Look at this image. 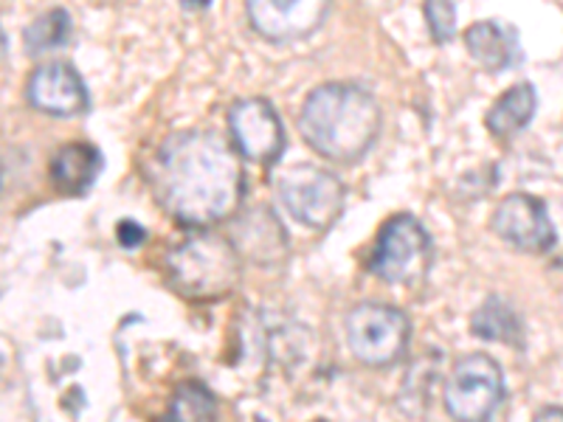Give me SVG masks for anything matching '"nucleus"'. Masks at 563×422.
Here are the masks:
<instances>
[{
	"mask_svg": "<svg viewBox=\"0 0 563 422\" xmlns=\"http://www.w3.org/2000/svg\"><path fill=\"white\" fill-rule=\"evenodd\" d=\"M150 184L158 203L178 223L206 229L231 218L243 198L238 149L211 130H184L164 141Z\"/></svg>",
	"mask_w": 563,
	"mask_h": 422,
	"instance_id": "nucleus-1",
	"label": "nucleus"
},
{
	"mask_svg": "<svg viewBox=\"0 0 563 422\" xmlns=\"http://www.w3.org/2000/svg\"><path fill=\"white\" fill-rule=\"evenodd\" d=\"M380 130L378 99L364 85L327 82L305 99L299 133L321 158L355 164L369 153Z\"/></svg>",
	"mask_w": 563,
	"mask_h": 422,
	"instance_id": "nucleus-2",
	"label": "nucleus"
},
{
	"mask_svg": "<svg viewBox=\"0 0 563 422\" xmlns=\"http://www.w3.org/2000/svg\"><path fill=\"white\" fill-rule=\"evenodd\" d=\"M167 274L186 299H223L240 279V254L229 240L200 231L169 251Z\"/></svg>",
	"mask_w": 563,
	"mask_h": 422,
	"instance_id": "nucleus-3",
	"label": "nucleus"
},
{
	"mask_svg": "<svg viewBox=\"0 0 563 422\" xmlns=\"http://www.w3.org/2000/svg\"><path fill=\"white\" fill-rule=\"evenodd\" d=\"M431 268V237L411 214L386 220L369 256V270L386 285L415 288Z\"/></svg>",
	"mask_w": 563,
	"mask_h": 422,
	"instance_id": "nucleus-4",
	"label": "nucleus"
},
{
	"mask_svg": "<svg viewBox=\"0 0 563 422\" xmlns=\"http://www.w3.org/2000/svg\"><path fill=\"white\" fill-rule=\"evenodd\" d=\"M411 324L391 304H358L346 315V344L361 364L372 369L397 364L409 349Z\"/></svg>",
	"mask_w": 563,
	"mask_h": 422,
	"instance_id": "nucleus-5",
	"label": "nucleus"
},
{
	"mask_svg": "<svg viewBox=\"0 0 563 422\" xmlns=\"http://www.w3.org/2000/svg\"><path fill=\"white\" fill-rule=\"evenodd\" d=\"M442 400H445V411L454 420H490L499 411V406L505 403V375H501V366L490 355H485V352L465 355L451 369L445 389H442Z\"/></svg>",
	"mask_w": 563,
	"mask_h": 422,
	"instance_id": "nucleus-6",
	"label": "nucleus"
},
{
	"mask_svg": "<svg viewBox=\"0 0 563 422\" xmlns=\"http://www.w3.org/2000/svg\"><path fill=\"white\" fill-rule=\"evenodd\" d=\"M282 209L308 229H327L344 211L346 189L333 173L319 167H290L276 180Z\"/></svg>",
	"mask_w": 563,
	"mask_h": 422,
	"instance_id": "nucleus-7",
	"label": "nucleus"
},
{
	"mask_svg": "<svg viewBox=\"0 0 563 422\" xmlns=\"http://www.w3.org/2000/svg\"><path fill=\"white\" fill-rule=\"evenodd\" d=\"M493 231L525 254H547L555 248L558 234L550 220V211L538 198L525 192H512L493 211Z\"/></svg>",
	"mask_w": 563,
	"mask_h": 422,
	"instance_id": "nucleus-8",
	"label": "nucleus"
},
{
	"mask_svg": "<svg viewBox=\"0 0 563 422\" xmlns=\"http://www.w3.org/2000/svg\"><path fill=\"white\" fill-rule=\"evenodd\" d=\"M229 127L240 155L254 164H274L285 147V130L268 99H240L229 110Z\"/></svg>",
	"mask_w": 563,
	"mask_h": 422,
	"instance_id": "nucleus-9",
	"label": "nucleus"
},
{
	"mask_svg": "<svg viewBox=\"0 0 563 422\" xmlns=\"http://www.w3.org/2000/svg\"><path fill=\"white\" fill-rule=\"evenodd\" d=\"M26 97L32 108L43 110L48 115H77L88 108V90H85L79 70L68 63H45L29 77Z\"/></svg>",
	"mask_w": 563,
	"mask_h": 422,
	"instance_id": "nucleus-10",
	"label": "nucleus"
},
{
	"mask_svg": "<svg viewBox=\"0 0 563 422\" xmlns=\"http://www.w3.org/2000/svg\"><path fill=\"white\" fill-rule=\"evenodd\" d=\"M465 48L476 59V65L485 70L516 68L521 63V45L516 29H505L493 20H479L465 29Z\"/></svg>",
	"mask_w": 563,
	"mask_h": 422,
	"instance_id": "nucleus-11",
	"label": "nucleus"
},
{
	"mask_svg": "<svg viewBox=\"0 0 563 422\" xmlns=\"http://www.w3.org/2000/svg\"><path fill=\"white\" fill-rule=\"evenodd\" d=\"M285 229L268 209L249 211L234 229V248L256 265H274L285 256Z\"/></svg>",
	"mask_w": 563,
	"mask_h": 422,
	"instance_id": "nucleus-12",
	"label": "nucleus"
},
{
	"mask_svg": "<svg viewBox=\"0 0 563 422\" xmlns=\"http://www.w3.org/2000/svg\"><path fill=\"white\" fill-rule=\"evenodd\" d=\"M102 173V155L90 144H65L52 160V180L63 195L79 198Z\"/></svg>",
	"mask_w": 563,
	"mask_h": 422,
	"instance_id": "nucleus-13",
	"label": "nucleus"
},
{
	"mask_svg": "<svg viewBox=\"0 0 563 422\" xmlns=\"http://www.w3.org/2000/svg\"><path fill=\"white\" fill-rule=\"evenodd\" d=\"M536 108V88H532L530 82H519L496 99V104H493L490 113H487L485 124L496 138H512V135H519L521 130L532 122Z\"/></svg>",
	"mask_w": 563,
	"mask_h": 422,
	"instance_id": "nucleus-14",
	"label": "nucleus"
},
{
	"mask_svg": "<svg viewBox=\"0 0 563 422\" xmlns=\"http://www.w3.org/2000/svg\"><path fill=\"white\" fill-rule=\"evenodd\" d=\"M471 330H474L476 338L499 341V344L516 346V349L525 346V324H521L519 313L499 296H490L476 310L474 319H471Z\"/></svg>",
	"mask_w": 563,
	"mask_h": 422,
	"instance_id": "nucleus-15",
	"label": "nucleus"
},
{
	"mask_svg": "<svg viewBox=\"0 0 563 422\" xmlns=\"http://www.w3.org/2000/svg\"><path fill=\"white\" fill-rule=\"evenodd\" d=\"M68 34H70L68 12H65V9H52V12L40 14L32 26L26 29L23 43H26L29 54H45L68 43Z\"/></svg>",
	"mask_w": 563,
	"mask_h": 422,
	"instance_id": "nucleus-16",
	"label": "nucleus"
},
{
	"mask_svg": "<svg viewBox=\"0 0 563 422\" xmlns=\"http://www.w3.org/2000/svg\"><path fill=\"white\" fill-rule=\"evenodd\" d=\"M299 3L301 0H249L251 23L256 32H263L271 40L279 37V26L282 37H288V14L285 12L299 9Z\"/></svg>",
	"mask_w": 563,
	"mask_h": 422,
	"instance_id": "nucleus-17",
	"label": "nucleus"
},
{
	"mask_svg": "<svg viewBox=\"0 0 563 422\" xmlns=\"http://www.w3.org/2000/svg\"><path fill=\"white\" fill-rule=\"evenodd\" d=\"M214 414H218V403L206 386L184 384L175 391L173 409H169L173 420H211Z\"/></svg>",
	"mask_w": 563,
	"mask_h": 422,
	"instance_id": "nucleus-18",
	"label": "nucleus"
},
{
	"mask_svg": "<svg viewBox=\"0 0 563 422\" xmlns=\"http://www.w3.org/2000/svg\"><path fill=\"white\" fill-rule=\"evenodd\" d=\"M426 23L437 43H451L456 32V9L454 0H422Z\"/></svg>",
	"mask_w": 563,
	"mask_h": 422,
	"instance_id": "nucleus-19",
	"label": "nucleus"
},
{
	"mask_svg": "<svg viewBox=\"0 0 563 422\" xmlns=\"http://www.w3.org/2000/svg\"><path fill=\"white\" fill-rule=\"evenodd\" d=\"M147 237V231L141 229V225H135V223H122L119 225V243L124 245V248H135V245L141 243V240Z\"/></svg>",
	"mask_w": 563,
	"mask_h": 422,
	"instance_id": "nucleus-20",
	"label": "nucleus"
},
{
	"mask_svg": "<svg viewBox=\"0 0 563 422\" xmlns=\"http://www.w3.org/2000/svg\"><path fill=\"white\" fill-rule=\"evenodd\" d=\"M552 417H555V420H563V409H558V406H547V409H541L536 414V420H552Z\"/></svg>",
	"mask_w": 563,
	"mask_h": 422,
	"instance_id": "nucleus-21",
	"label": "nucleus"
},
{
	"mask_svg": "<svg viewBox=\"0 0 563 422\" xmlns=\"http://www.w3.org/2000/svg\"><path fill=\"white\" fill-rule=\"evenodd\" d=\"M3 54H7V37L0 32V59H3Z\"/></svg>",
	"mask_w": 563,
	"mask_h": 422,
	"instance_id": "nucleus-22",
	"label": "nucleus"
}]
</instances>
